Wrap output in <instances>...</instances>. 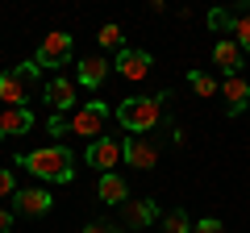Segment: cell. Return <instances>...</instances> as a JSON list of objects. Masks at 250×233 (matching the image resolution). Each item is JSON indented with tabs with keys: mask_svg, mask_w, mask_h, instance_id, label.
<instances>
[{
	"mask_svg": "<svg viewBox=\"0 0 250 233\" xmlns=\"http://www.w3.org/2000/svg\"><path fill=\"white\" fill-rule=\"evenodd\" d=\"M21 167L34 171L38 179H50V183H71L75 179V158L67 146H42V150H29L21 154Z\"/></svg>",
	"mask_w": 250,
	"mask_h": 233,
	"instance_id": "6da1fadb",
	"label": "cell"
},
{
	"mask_svg": "<svg viewBox=\"0 0 250 233\" xmlns=\"http://www.w3.org/2000/svg\"><path fill=\"white\" fill-rule=\"evenodd\" d=\"M163 100H167V96H129V100L117 104V121H121L134 137H142V134H150V129L159 125Z\"/></svg>",
	"mask_w": 250,
	"mask_h": 233,
	"instance_id": "7a4b0ae2",
	"label": "cell"
},
{
	"mask_svg": "<svg viewBox=\"0 0 250 233\" xmlns=\"http://www.w3.org/2000/svg\"><path fill=\"white\" fill-rule=\"evenodd\" d=\"M34 83H38V63H21L17 71H4L0 75V108H25Z\"/></svg>",
	"mask_w": 250,
	"mask_h": 233,
	"instance_id": "3957f363",
	"label": "cell"
},
{
	"mask_svg": "<svg viewBox=\"0 0 250 233\" xmlns=\"http://www.w3.org/2000/svg\"><path fill=\"white\" fill-rule=\"evenodd\" d=\"M104 121H108V108L100 104V100H88V104L71 116V134H75V137H88V142H96V137L104 134Z\"/></svg>",
	"mask_w": 250,
	"mask_h": 233,
	"instance_id": "277c9868",
	"label": "cell"
},
{
	"mask_svg": "<svg viewBox=\"0 0 250 233\" xmlns=\"http://www.w3.org/2000/svg\"><path fill=\"white\" fill-rule=\"evenodd\" d=\"M71 50H75L71 34L54 29V34L42 38V46H38V54H34V63H38V67H62L67 58H71Z\"/></svg>",
	"mask_w": 250,
	"mask_h": 233,
	"instance_id": "5b68a950",
	"label": "cell"
},
{
	"mask_svg": "<svg viewBox=\"0 0 250 233\" xmlns=\"http://www.w3.org/2000/svg\"><path fill=\"white\" fill-rule=\"evenodd\" d=\"M121 158H125V142H117V137H96L88 146V167H96L100 175H113Z\"/></svg>",
	"mask_w": 250,
	"mask_h": 233,
	"instance_id": "8992f818",
	"label": "cell"
},
{
	"mask_svg": "<svg viewBox=\"0 0 250 233\" xmlns=\"http://www.w3.org/2000/svg\"><path fill=\"white\" fill-rule=\"evenodd\" d=\"M50 208H54V196L42 188H25L13 196V213H21V216H46Z\"/></svg>",
	"mask_w": 250,
	"mask_h": 233,
	"instance_id": "52a82bcc",
	"label": "cell"
},
{
	"mask_svg": "<svg viewBox=\"0 0 250 233\" xmlns=\"http://www.w3.org/2000/svg\"><path fill=\"white\" fill-rule=\"evenodd\" d=\"M113 67L125 75V79H146V75H150V54H146V50H134V46H121Z\"/></svg>",
	"mask_w": 250,
	"mask_h": 233,
	"instance_id": "ba28073f",
	"label": "cell"
},
{
	"mask_svg": "<svg viewBox=\"0 0 250 233\" xmlns=\"http://www.w3.org/2000/svg\"><path fill=\"white\" fill-rule=\"evenodd\" d=\"M125 162L138 171H150V167H159V150L146 137H125Z\"/></svg>",
	"mask_w": 250,
	"mask_h": 233,
	"instance_id": "9c48e42d",
	"label": "cell"
},
{
	"mask_svg": "<svg viewBox=\"0 0 250 233\" xmlns=\"http://www.w3.org/2000/svg\"><path fill=\"white\" fill-rule=\"evenodd\" d=\"M221 96H225V113L238 116L242 108H246V100H250V83L242 79V75H225L221 79Z\"/></svg>",
	"mask_w": 250,
	"mask_h": 233,
	"instance_id": "30bf717a",
	"label": "cell"
},
{
	"mask_svg": "<svg viewBox=\"0 0 250 233\" xmlns=\"http://www.w3.org/2000/svg\"><path fill=\"white\" fill-rule=\"evenodd\" d=\"M34 129V113L29 108H0V137H21Z\"/></svg>",
	"mask_w": 250,
	"mask_h": 233,
	"instance_id": "8fae6325",
	"label": "cell"
},
{
	"mask_svg": "<svg viewBox=\"0 0 250 233\" xmlns=\"http://www.w3.org/2000/svg\"><path fill=\"white\" fill-rule=\"evenodd\" d=\"M242 54H246V50H242V46L233 42V38H221V42L213 46V63L221 67L225 75H238V67H242Z\"/></svg>",
	"mask_w": 250,
	"mask_h": 233,
	"instance_id": "7c38bea8",
	"label": "cell"
},
{
	"mask_svg": "<svg viewBox=\"0 0 250 233\" xmlns=\"http://www.w3.org/2000/svg\"><path fill=\"white\" fill-rule=\"evenodd\" d=\"M46 100H50V108L67 113V108L75 104V83H71V79H62V75H54V79L46 83Z\"/></svg>",
	"mask_w": 250,
	"mask_h": 233,
	"instance_id": "4fadbf2b",
	"label": "cell"
},
{
	"mask_svg": "<svg viewBox=\"0 0 250 233\" xmlns=\"http://www.w3.org/2000/svg\"><path fill=\"white\" fill-rule=\"evenodd\" d=\"M125 225H134V229H146V225L159 216V208H154V200H125Z\"/></svg>",
	"mask_w": 250,
	"mask_h": 233,
	"instance_id": "5bb4252c",
	"label": "cell"
},
{
	"mask_svg": "<svg viewBox=\"0 0 250 233\" xmlns=\"http://www.w3.org/2000/svg\"><path fill=\"white\" fill-rule=\"evenodd\" d=\"M96 192H100V200H104V204H125V200H129V183H125L117 171H113V175H100Z\"/></svg>",
	"mask_w": 250,
	"mask_h": 233,
	"instance_id": "9a60e30c",
	"label": "cell"
},
{
	"mask_svg": "<svg viewBox=\"0 0 250 233\" xmlns=\"http://www.w3.org/2000/svg\"><path fill=\"white\" fill-rule=\"evenodd\" d=\"M104 79H108V58L96 54V58H83V63H80V83H83V88H100Z\"/></svg>",
	"mask_w": 250,
	"mask_h": 233,
	"instance_id": "2e32d148",
	"label": "cell"
},
{
	"mask_svg": "<svg viewBox=\"0 0 250 233\" xmlns=\"http://www.w3.org/2000/svg\"><path fill=\"white\" fill-rule=\"evenodd\" d=\"M188 83H192V92H196V96H217V92H221V83L213 79V75H205V71H188Z\"/></svg>",
	"mask_w": 250,
	"mask_h": 233,
	"instance_id": "e0dca14e",
	"label": "cell"
},
{
	"mask_svg": "<svg viewBox=\"0 0 250 233\" xmlns=\"http://www.w3.org/2000/svg\"><path fill=\"white\" fill-rule=\"evenodd\" d=\"M163 233H192V221H188L184 208H175V213L163 216Z\"/></svg>",
	"mask_w": 250,
	"mask_h": 233,
	"instance_id": "ac0fdd59",
	"label": "cell"
},
{
	"mask_svg": "<svg viewBox=\"0 0 250 233\" xmlns=\"http://www.w3.org/2000/svg\"><path fill=\"white\" fill-rule=\"evenodd\" d=\"M233 34H238V38H233V42H238L242 50L250 54V13H242V17L233 21Z\"/></svg>",
	"mask_w": 250,
	"mask_h": 233,
	"instance_id": "d6986e66",
	"label": "cell"
},
{
	"mask_svg": "<svg viewBox=\"0 0 250 233\" xmlns=\"http://www.w3.org/2000/svg\"><path fill=\"white\" fill-rule=\"evenodd\" d=\"M96 38H100V46H104V50H121V25H104Z\"/></svg>",
	"mask_w": 250,
	"mask_h": 233,
	"instance_id": "ffe728a7",
	"label": "cell"
},
{
	"mask_svg": "<svg viewBox=\"0 0 250 233\" xmlns=\"http://www.w3.org/2000/svg\"><path fill=\"white\" fill-rule=\"evenodd\" d=\"M9 196H17V179H13L9 167H0V200H9Z\"/></svg>",
	"mask_w": 250,
	"mask_h": 233,
	"instance_id": "44dd1931",
	"label": "cell"
},
{
	"mask_svg": "<svg viewBox=\"0 0 250 233\" xmlns=\"http://www.w3.org/2000/svg\"><path fill=\"white\" fill-rule=\"evenodd\" d=\"M238 17H242V13H221V9L208 13V21H213L217 29H233V21H238Z\"/></svg>",
	"mask_w": 250,
	"mask_h": 233,
	"instance_id": "7402d4cb",
	"label": "cell"
},
{
	"mask_svg": "<svg viewBox=\"0 0 250 233\" xmlns=\"http://www.w3.org/2000/svg\"><path fill=\"white\" fill-rule=\"evenodd\" d=\"M192 233H221V221H217V216H205V221L192 225Z\"/></svg>",
	"mask_w": 250,
	"mask_h": 233,
	"instance_id": "603a6c76",
	"label": "cell"
},
{
	"mask_svg": "<svg viewBox=\"0 0 250 233\" xmlns=\"http://www.w3.org/2000/svg\"><path fill=\"white\" fill-rule=\"evenodd\" d=\"M83 233H121V229H117V225H108V221H92Z\"/></svg>",
	"mask_w": 250,
	"mask_h": 233,
	"instance_id": "cb8c5ba5",
	"label": "cell"
},
{
	"mask_svg": "<svg viewBox=\"0 0 250 233\" xmlns=\"http://www.w3.org/2000/svg\"><path fill=\"white\" fill-rule=\"evenodd\" d=\"M13 229V213H9V208H0V233H9Z\"/></svg>",
	"mask_w": 250,
	"mask_h": 233,
	"instance_id": "d4e9b609",
	"label": "cell"
}]
</instances>
